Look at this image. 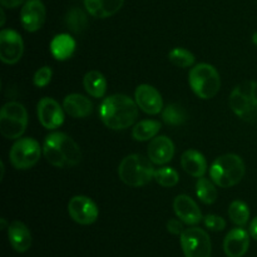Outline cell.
Returning a JSON list of instances; mask_svg holds the SVG:
<instances>
[{
    "instance_id": "1",
    "label": "cell",
    "mask_w": 257,
    "mask_h": 257,
    "mask_svg": "<svg viewBox=\"0 0 257 257\" xmlns=\"http://www.w3.org/2000/svg\"><path fill=\"white\" fill-rule=\"evenodd\" d=\"M136 100L125 94H113L104 98L99 107L102 122L114 131L125 130L136 122L138 117Z\"/></svg>"
},
{
    "instance_id": "33",
    "label": "cell",
    "mask_w": 257,
    "mask_h": 257,
    "mask_svg": "<svg viewBox=\"0 0 257 257\" xmlns=\"http://www.w3.org/2000/svg\"><path fill=\"white\" fill-rule=\"evenodd\" d=\"M167 230L168 232L173 233V235H182L183 230V225L182 221L181 220H176V218H172L167 222Z\"/></svg>"
},
{
    "instance_id": "10",
    "label": "cell",
    "mask_w": 257,
    "mask_h": 257,
    "mask_svg": "<svg viewBox=\"0 0 257 257\" xmlns=\"http://www.w3.org/2000/svg\"><path fill=\"white\" fill-rule=\"evenodd\" d=\"M24 52L22 35L13 29H4L0 33V59L5 64H15Z\"/></svg>"
},
{
    "instance_id": "17",
    "label": "cell",
    "mask_w": 257,
    "mask_h": 257,
    "mask_svg": "<svg viewBox=\"0 0 257 257\" xmlns=\"http://www.w3.org/2000/svg\"><path fill=\"white\" fill-rule=\"evenodd\" d=\"M250 247V235L243 228L231 230L223 241V250L227 257H242Z\"/></svg>"
},
{
    "instance_id": "29",
    "label": "cell",
    "mask_w": 257,
    "mask_h": 257,
    "mask_svg": "<svg viewBox=\"0 0 257 257\" xmlns=\"http://www.w3.org/2000/svg\"><path fill=\"white\" fill-rule=\"evenodd\" d=\"M168 59L178 68H188L195 63V55L185 48H175L168 53Z\"/></svg>"
},
{
    "instance_id": "12",
    "label": "cell",
    "mask_w": 257,
    "mask_h": 257,
    "mask_svg": "<svg viewBox=\"0 0 257 257\" xmlns=\"http://www.w3.org/2000/svg\"><path fill=\"white\" fill-rule=\"evenodd\" d=\"M38 119L47 130H57L64 122V108L49 97H44L38 103Z\"/></svg>"
},
{
    "instance_id": "9",
    "label": "cell",
    "mask_w": 257,
    "mask_h": 257,
    "mask_svg": "<svg viewBox=\"0 0 257 257\" xmlns=\"http://www.w3.org/2000/svg\"><path fill=\"white\" fill-rule=\"evenodd\" d=\"M181 246L185 257H211L212 252L210 236L200 227H191L183 231Z\"/></svg>"
},
{
    "instance_id": "22",
    "label": "cell",
    "mask_w": 257,
    "mask_h": 257,
    "mask_svg": "<svg viewBox=\"0 0 257 257\" xmlns=\"http://www.w3.org/2000/svg\"><path fill=\"white\" fill-rule=\"evenodd\" d=\"M75 40L69 34H58L50 42V53L57 60H67L75 52Z\"/></svg>"
},
{
    "instance_id": "20",
    "label": "cell",
    "mask_w": 257,
    "mask_h": 257,
    "mask_svg": "<svg viewBox=\"0 0 257 257\" xmlns=\"http://www.w3.org/2000/svg\"><path fill=\"white\" fill-rule=\"evenodd\" d=\"M181 166L192 177L201 178L207 171V162L205 156L196 150H188L181 157Z\"/></svg>"
},
{
    "instance_id": "35",
    "label": "cell",
    "mask_w": 257,
    "mask_h": 257,
    "mask_svg": "<svg viewBox=\"0 0 257 257\" xmlns=\"http://www.w3.org/2000/svg\"><path fill=\"white\" fill-rule=\"evenodd\" d=\"M250 235L253 240L257 241V216L251 221V225H250Z\"/></svg>"
},
{
    "instance_id": "15",
    "label": "cell",
    "mask_w": 257,
    "mask_h": 257,
    "mask_svg": "<svg viewBox=\"0 0 257 257\" xmlns=\"http://www.w3.org/2000/svg\"><path fill=\"white\" fill-rule=\"evenodd\" d=\"M173 208L177 217L186 225H197L202 220L200 207L187 195H178L173 201Z\"/></svg>"
},
{
    "instance_id": "24",
    "label": "cell",
    "mask_w": 257,
    "mask_h": 257,
    "mask_svg": "<svg viewBox=\"0 0 257 257\" xmlns=\"http://www.w3.org/2000/svg\"><path fill=\"white\" fill-rule=\"evenodd\" d=\"M161 130V123L158 120L153 119H146L141 120L140 123L133 127L132 136L136 141L138 142H145V141L151 140V138H155L157 136V133Z\"/></svg>"
},
{
    "instance_id": "34",
    "label": "cell",
    "mask_w": 257,
    "mask_h": 257,
    "mask_svg": "<svg viewBox=\"0 0 257 257\" xmlns=\"http://www.w3.org/2000/svg\"><path fill=\"white\" fill-rule=\"evenodd\" d=\"M24 2L25 0H0V3H2L4 8H17Z\"/></svg>"
},
{
    "instance_id": "11",
    "label": "cell",
    "mask_w": 257,
    "mask_h": 257,
    "mask_svg": "<svg viewBox=\"0 0 257 257\" xmlns=\"http://www.w3.org/2000/svg\"><path fill=\"white\" fill-rule=\"evenodd\" d=\"M68 213L79 225H92L98 218V207L87 196H74L68 203Z\"/></svg>"
},
{
    "instance_id": "36",
    "label": "cell",
    "mask_w": 257,
    "mask_h": 257,
    "mask_svg": "<svg viewBox=\"0 0 257 257\" xmlns=\"http://www.w3.org/2000/svg\"><path fill=\"white\" fill-rule=\"evenodd\" d=\"M0 14H2V22H0V25H4L5 24V13H4V9L0 10Z\"/></svg>"
},
{
    "instance_id": "4",
    "label": "cell",
    "mask_w": 257,
    "mask_h": 257,
    "mask_svg": "<svg viewBox=\"0 0 257 257\" xmlns=\"http://www.w3.org/2000/svg\"><path fill=\"white\" fill-rule=\"evenodd\" d=\"M210 176L215 185L222 188L232 187L245 176V163L237 155H223L212 163Z\"/></svg>"
},
{
    "instance_id": "2",
    "label": "cell",
    "mask_w": 257,
    "mask_h": 257,
    "mask_svg": "<svg viewBox=\"0 0 257 257\" xmlns=\"http://www.w3.org/2000/svg\"><path fill=\"white\" fill-rule=\"evenodd\" d=\"M43 155L50 165L58 168L74 167L82 160L79 146L63 132L50 133L45 137Z\"/></svg>"
},
{
    "instance_id": "30",
    "label": "cell",
    "mask_w": 257,
    "mask_h": 257,
    "mask_svg": "<svg viewBox=\"0 0 257 257\" xmlns=\"http://www.w3.org/2000/svg\"><path fill=\"white\" fill-rule=\"evenodd\" d=\"M155 180L162 187H173L178 183L180 176L177 171L171 167H161L155 171Z\"/></svg>"
},
{
    "instance_id": "8",
    "label": "cell",
    "mask_w": 257,
    "mask_h": 257,
    "mask_svg": "<svg viewBox=\"0 0 257 257\" xmlns=\"http://www.w3.org/2000/svg\"><path fill=\"white\" fill-rule=\"evenodd\" d=\"M42 155V148L34 138H20L13 145L9 158L17 170H29L38 163Z\"/></svg>"
},
{
    "instance_id": "18",
    "label": "cell",
    "mask_w": 257,
    "mask_h": 257,
    "mask_svg": "<svg viewBox=\"0 0 257 257\" xmlns=\"http://www.w3.org/2000/svg\"><path fill=\"white\" fill-rule=\"evenodd\" d=\"M8 237L12 247L17 252H27L32 246V235L25 223L14 221L8 226Z\"/></svg>"
},
{
    "instance_id": "7",
    "label": "cell",
    "mask_w": 257,
    "mask_h": 257,
    "mask_svg": "<svg viewBox=\"0 0 257 257\" xmlns=\"http://www.w3.org/2000/svg\"><path fill=\"white\" fill-rule=\"evenodd\" d=\"M28 125V113L23 104L9 102L3 105L0 112V133L8 140H18Z\"/></svg>"
},
{
    "instance_id": "21",
    "label": "cell",
    "mask_w": 257,
    "mask_h": 257,
    "mask_svg": "<svg viewBox=\"0 0 257 257\" xmlns=\"http://www.w3.org/2000/svg\"><path fill=\"white\" fill-rule=\"evenodd\" d=\"M124 0H84V7L92 17L104 19L120 10Z\"/></svg>"
},
{
    "instance_id": "13",
    "label": "cell",
    "mask_w": 257,
    "mask_h": 257,
    "mask_svg": "<svg viewBox=\"0 0 257 257\" xmlns=\"http://www.w3.org/2000/svg\"><path fill=\"white\" fill-rule=\"evenodd\" d=\"M135 100L138 107L147 114L155 115L163 110L162 95L150 84L138 85L135 93Z\"/></svg>"
},
{
    "instance_id": "38",
    "label": "cell",
    "mask_w": 257,
    "mask_h": 257,
    "mask_svg": "<svg viewBox=\"0 0 257 257\" xmlns=\"http://www.w3.org/2000/svg\"><path fill=\"white\" fill-rule=\"evenodd\" d=\"M5 225H7V222H5L4 218H2V228H4Z\"/></svg>"
},
{
    "instance_id": "6",
    "label": "cell",
    "mask_w": 257,
    "mask_h": 257,
    "mask_svg": "<svg viewBox=\"0 0 257 257\" xmlns=\"http://www.w3.org/2000/svg\"><path fill=\"white\" fill-rule=\"evenodd\" d=\"M191 88L201 99H211L221 88V78L213 65L201 63L195 65L188 74Z\"/></svg>"
},
{
    "instance_id": "27",
    "label": "cell",
    "mask_w": 257,
    "mask_h": 257,
    "mask_svg": "<svg viewBox=\"0 0 257 257\" xmlns=\"http://www.w3.org/2000/svg\"><path fill=\"white\" fill-rule=\"evenodd\" d=\"M228 217L235 225L242 227L248 222L250 210H248L247 205L242 201H233L228 207Z\"/></svg>"
},
{
    "instance_id": "31",
    "label": "cell",
    "mask_w": 257,
    "mask_h": 257,
    "mask_svg": "<svg viewBox=\"0 0 257 257\" xmlns=\"http://www.w3.org/2000/svg\"><path fill=\"white\" fill-rule=\"evenodd\" d=\"M52 75H53L52 69L45 65V67L39 68V69L35 72L34 78H33V82H34V84L37 85V87L43 88L45 87V85L49 84L50 80H52Z\"/></svg>"
},
{
    "instance_id": "5",
    "label": "cell",
    "mask_w": 257,
    "mask_h": 257,
    "mask_svg": "<svg viewBox=\"0 0 257 257\" xmlns=\"http://www.w3.org/2000/svg\"><path fill=\"white\" fill-rule=\"evenodd\" d=\"M230 107L246 122H257V82L248 80L238 84L230 95Z\"/></svg>"
},
{
    "instance_id": "16",
    "label": "cell",
    "mask_w": 257,
    "mask_h": 257,
    "mask_svg": "<svg viewBox=\"0 0 257 257\" xmlns=\"http://www.w3.org/2000/svg\"><path fill=\"white\" fill-rule=\"evenodd\" d=\"M175 156V145L166 136H158L152 138L148 145V158L152 163L163 166L170 162Z\"/></svg>"
},
{
    "instance_id": "23",
    "label": "cell",
    "mask_w": 257,
    "mask_h": 257,
    "mask_svg": "<svg viewBox=\"0 0 257 257\" xmlns=\"http://www.w3.org/2000/svg\"><path fill=\"white\" fill-rule=\"evenodd\" d=\"M84 89L93 98H103L107 90V80L104 75L98 70H90L84 75L83 79Z\"/></svg>"
},
{
    "instance_id": "19",
    "label": "cell",
    "mask_w": 257,
    "mask_h": 257,
    "mask_svg": "<svg viewBox=\"0 0 257 257\" xmlns=\"http://www.w3.org/2000/svg\"><path fill=\"white\" fill-rule=\"evenodd\" d=\"M63 108L73 118H85L93 112V103L85 95L73 93L63 100Z\"/></svg>"
},
{
    "instance_id": "3",
    "label": "cell",
    "mask_w": 257,
    "mask_h": 257,
    "mask_svg": "<svg viewBox=\"0 0 257 257\" xmlns=\"http://www.w3.org/2000/svg\"><path fill=\"white\" fill-rule=\"evenodd\" d=\"M152 161L141 155H130L123 158L118 167L120 181L131 187H142L155 178Z\"/></svg>"
},
{
    "instance_id": "25",
    "label": "cell",
    "mask_w": 257,
    "mask_h": 257,
    "mask_svg": "<svg viewBox=\"0 0 257 257\" xmlns=\"http://www.w3.org/2000/svg\"><path fill=\"white\" fill-rule=\"evenodd\" d=\"M65 25L70 32L79 34L88 25L87 14L79 8H72L65 17Z\"/></svg>"
},
{
    "instance_id": "26",
    "label": "cell",
    "mask_w": 257,
    "mask_h": 257,
    "mask_svg": "<svg viewBox=\"0 0 257 257\" xmlns=\"http://www.w3.org/2000/svg\"><path fill=\"white\" fill-rule=\"evenodd\" d=\"M196 193H197V197L206 205H211L217 200V190L215 185L205 177L198 178L196 183Z\"/></svg>"
},
{
    "instance_id": "28",
    "label": "cell",
    "mask_w": 257,
    "mask_h": 257,
    "mask_svg": "<svg viewBox=\"0 0 257 257\" xmlns=\"http://www.w3.org/2000/svg\"><path fill=\"white\" fill-rule=\"evenodd\" d=\"M162 118L163 122L167 123L168 125H180L185 123L187 114L181 105L172 103V104H168L167 107L163 108Z\"/></svg>"
},
{
    "instance_id": "14",
    "label": "cell",
    "mask_w": 257,
    "mask_h": 257,
    "mask_svg": "<svg viewBox=\"0 0 257 257\" xmlns=\"http://www.w3.org/2000/svg\"><path fill=\"white\" fill-rule=\"evenodd\" d=\"M45 17V7L40 0H27L20 12V22L27 32L39 30L44 24Z\"/></svg>"
},
{
    "instance_id": "37",
    "label": "cell",
    "mask_w": 257,
    "mask_h": 257,
    "mask_svg": "<svg viewBox=\"0 0 257 257\" xmlns=\"http://www.w3.org/2000/svg\"><path fill=\"white\" fill-rule=\"evenodd\" d=\"M252 42H253V44H256V45H257V32L255 33V34H253V37H252Z\"/></svg>"
},
{
    "instance_id": "32",
    "label": "cell",
    "mask_w": 257,
    "mask_h": 257,
    "mask_svg": "<svg viewBox=\"0 0 257 257\" xmlns=\"http://www.w3.org/2000/svg\"><path fill=\"white\" fill-rule=\"evenodd\" d=\"M203 222H205V226L208 230L215 231V232L222 231L226 227V221L222 217L216 215H207L203 218Z\"/></svg>"
}]
</instances>
